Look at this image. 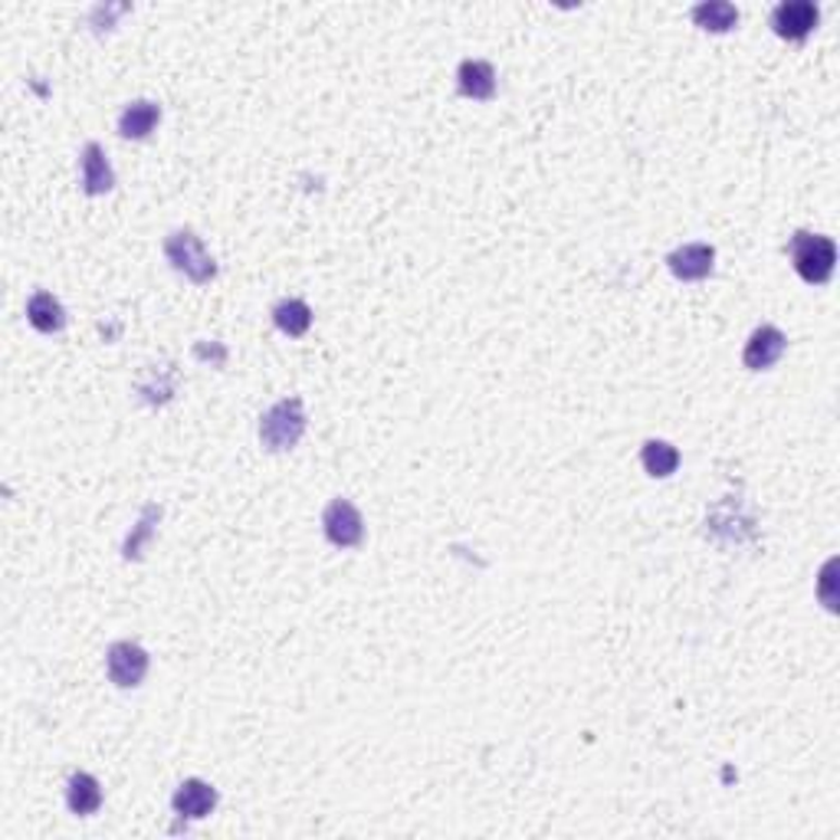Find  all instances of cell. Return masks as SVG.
<instances>
[{"mask_svg": "<svg viewBox=\"0 0 840 840\" xmlns=\"http://www.w3.org/2000/svg\"><path fill=\"white\" fill-rule=\"evenodd\" d=\"M456 83H460V92L469 99L486 102L496 96V70L486 60H463L456 70Z\"/></svg>", "mask_w": 840, "mask_h": 840, "instance_id": "8fae6325", "label": "cell"}, {"mask_svg": "<svg viewBox=\"0 0 840 840\" xmlns=\"http://www.w3.org/2000/svg\"><path fill=\"white\" fill-rule=\"evenodd\" d=\"M161 122V105L151 102V99H138V102H128L125 112L118 115V135L122 138H148Z\"/></svg>", "mask_w": 840, "mask_h": 840, "instance_id": "7c38bea8", "label": "cell"}, {"mask_svg": "<svg viewBox=\"0 0 840 840\" xmlns=\"http://www.w3.org/2000/svg\"><path fill=\"white\" fill-rule=\"evenodd\" d=\"M164 256H167V263H172L178 273H185L198 286H204V283H211L217 276L214 256L208 253L204 240L195 230H188V227L175 230L172 237L164 240Z\"/></svg>", "mask_w": 840, "mask_h": 840, "instance_id": "3957f363", "label": "cell"}, {"mask_svg": "<svg viewBox=\"0 0 840 840\" xmlns=\"http://www.w3.org/2000/svg\"><path fill=\"white\" fill-rule=\"evenodd\" d=\"M305 434V408L302 398H283L260 417V440L273 453L292 450Z\"/></svg>", "mask_w": 840, "mask_h": 840, "instance_id": "7a4b0ae2", "label": "cell"}, {"mask_svg": "<svg viewBox=\"0 0 840 840\" xmlns=\"http://www.w3.org/2000/svg\"><path fill=\"white\" fill-rule=\"evenodd\" d=\"M105 669L118 690H135L148 674V650L135 640H115L105 650Z\"/></svg>", "mask_w": 840, "mask_h": 840, "instance_id": "5b68a950", "label": "cell"}, {"mask_svg": "<svg viewBox=\"0 0 840 840\" xmlns=\"http://www.w3.org/2000/svg\"><path fill=\"white\" fill-rule=\"evenodd\" d=\"M273 322L279 331L289 335V339H299V335H305L312 325V309L302 299H283L273 305Z\"/></svg>", "mask_w": 840, "mask_h": 840, "instance_id": "2e32d148", "label": "cell"}, {"mask_svg": "<svg viewBox=\"0 0 840 840\" xmlns=\"http://www.w3.org/2000/svg\"><path fill=\"white\" fill-rule=\"evenodd\" d=\"M158 519H161V506H154V502H148V506L141 510L138 526L131 529V536L125 539V549H122V555H125L128 562H138V559H141V549H145V542L154 536Z\"/></svg>", "mask_w": 840, "mask_h": 840, "instance_id": "ac0fdd59", "label": "cell"}, {"mask_svg": "<svg viewBox=\"0 0 840 840\" xmlns=\"http://www.w3.org/2000/svg\"><path fill=\"white\" fill-rule=\"evenodd\" d=\"M785 349H788L785 331L775 328V325H762V328H755V331L749 335L745 352H742V365H745L749 372H768V368L778 365V359L785 355Z\"/></svg>", "mask_w": 840, "mask_h": 840, "instance_id": "8992f818", "label": "cell"}, {"mask_svg": "<svg viewBox=\"0 0 840 840\" xmlns=\"http://www.w3.org/2000/svg\"><path fill=\"white\" fill-rule=\"evenodd\" d=\"M820 21V11L811 0H785L772 11V27L781 40H804Z\"/></svg>", "mask_w": 840, "mask_h": 840, "instance_id": "52a82bcc", "label": "cell"}, {"mask_svg": "<svg viewBox=\"0 0 840 840\" xmlns=\"http://www.w3.org/2000/svg\"><path fill=\"white\" fill-rule=\"evenodd\" d=\"M66 804L73 814L89 817L102 807V785L89 775V772H76L66 781Z\"/></svg>", "mask_w": 840, "mask_h": 840, "instance_id": "4fadbf2b", "label": "cell"}, {"mask_svg": "<svg viewBox=\"0 0 840 840\" xmlns=\"http://www.w3.org/2000/svg\"><path fill=\"white\" fill-rule=\"evenodd\" d=\"M27 318H30V325H34L37 331L53 335V331H60V328L66 325V309L60 305V299H57L53 292L40 289V292H34L30 302H27Z\"/></svg>", "mask_w": 840, "mask_h": 840, "instance_id": "5bb4252c", "label": "cell"}, {"mask_svg": "<svg viewBox=\"0 0 840 840\" xmlns=\"http://www.w3.org/2000/svg\"><path fill=\"white\" fill-rule=\"evenodd\" d=\"M666 266L684 283H700V279L713 276L716 250L710 243H687V247H680V250H674L666 256Z\"/></svg>", "mask_w": 840, "mask_h": 840, "instance_id": "ba28073f", "label": "cell"}, {"mask_svg": "<svg viewBox=\"0 0 840 840\" xmlns=\"http://www.w3.org/2000/svg\"><path fill=\"white\" fill-rule=\"evenodd\" d=\"M172 807L185 820H201L217 807V788L201 781V778H188V781L178 785V791L172 798Z\"/></svg>", "mask_w": 840, "mask_h": 840, "instance_id": "9c48e42d", "label": "cell"}, {"mask_svg": "<svg viewBox=\"0 0 840 840\" xmlns=\"http://www.w3.org/2000/svg\"><path fill=\"white\" fill-rule=\"evenodd\" d=\"M693 21H697V27H703L710 34H729L739 24V11L732 4H726V0H706V4L693 8Z\"/></svg>", "mask_w": 840, "mask_h": 840, "instance_id": "e0dca14e", "label": "cell"}, {"mask_svg": "<svg viewBox=\"0 0 840 840\" xmlns=\"http://www.w3.org/2000/svg\"><path fill=\"white\" fill-rule=\"evenodd\" d=\"M788 256L798 269V276L811 286H824L830 276H833V266H837V247L830 237H820V234H807V230H798L788 243Z\"/></svg>", "mask_w": 840, "mask_h": 840, "instance_id": "6da1fadb", "label": "cell"}, {"mask_svg": "<svg viewBox=\"0 0 840 840\" xmlns=\"http://www.w3.org/2000/svg\"><path fill=\"white\" fill-rule=\"evenodd\" d=\"M640 460H643V469L656 479H666L674 476L677 466H680V450L674 443L666 440H647L643 450H640Z\"/></svg>", "mask_w": 840, "mask_h": 840, "instance_id": "9a60e30c", "label": "cell"}, {"mask_svg": "<svg viewBox=\"0 0 840 840\" xmlns=\"http://www.w3.org/2000/svg\"><path fill=\"white\" fill-rule=\"evenodd\" d=\"M79 172H83V191L89 198H99V195H109L115 188V172L112 164L102 151L99 141H89L79 154Z\"/></svg>", "mask_w": 840, "mask_h": 840, "instance_id": "30bf717a", "label": "cell"}, {"mask_svg": "<svg viewBox=\"0 0 840 840\" xmlns=\"http://www.w3.org/2000/svg\"><path fill=\"white\" fill-rule=\"evenodd\" d=\"M322 529H325V539L335 546V549H359L362 539H365V519L362 513L355 510V502L349 499H331L325 513H322Z\"/></svg>", "mask_w": 840, "mask_h": 840, "instance_id": "277c9868", "label": "cell"}]
</instances>
